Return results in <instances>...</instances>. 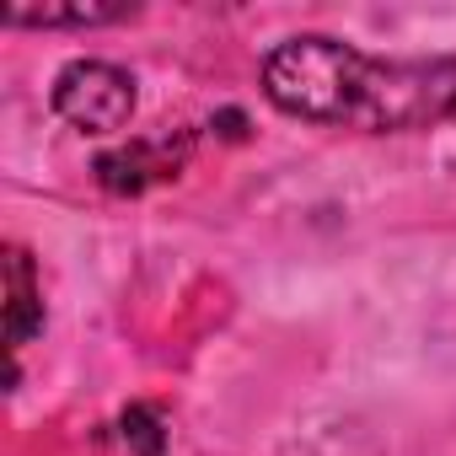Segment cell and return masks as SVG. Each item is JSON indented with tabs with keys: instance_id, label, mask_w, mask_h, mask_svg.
<instances>
[{
	"instance_id": "cell-1",
	"label": "cell",
	"mask_w": 456,
	"mask_h": 456,
	"mask_svg": "<svg viewBox=\"0 0 456 456\" xmlns=\"http://www.w3.org/2000/svg\"><path fill=\"white\" fill-rule=\"evenodd\" d=\"M264 97L306 124L403 134L456 113V60H370L338 38H285L264 60Z\"/></svg>"
},
{
	"instance_id": "cell-2",
	"label": "cell",
	"mask_w": 456,
	"mask_h": 456,
	"mask_svg": "<svg viewBox=\"0 0 456 456\" xmlns=\"http://www.w3.org/2000/svg\"><path fill=\"white\" fill-rule=\"evenodd\" d=\"M54 113L81 134H113L134 118V81L108 60H76L54 81Z\"/></svg>"
},
{
	"instance_id": "cell-3",
	"label": "cell",
	"mask_w": 456,
	"mask_h": 456,
	"mask_svg": "<svg viewBox=\"0 0 456 456\" xmlns=\"http://www.w3.org/2000/svg\"><path fill=\"white\" fill-rule=\"evenodd\" d=\"M188 161V134H161V140H129L124 151L97 156V183L108 193H145L161 177H177V167Z\"/></svg>"
},
{
	"instance_id": "cell-4",
	"label": "cell",
	"mask_w": 456,
	"mask_h": 456,
	"mask_svg": "<svg viewBox=\"0 0 456 456\" xmlns=\"http://www.w3.org/2000/svg\"><path fill=\"white\" fill-rule=\"evenodd\" d=\"M38 328H44V296H38L33 258L22 248H6V338H12V349H22Z\"/></svg>"
},
{
	"instance_id": "cell-5",
	"label": "cell",
	"mask_w": 456,
	"mask_h": 456,
	"mask_svg": "<svg viewBox=\"0 0 456 456\" xmlns=\"http://www.w3.org/2000/svg\"><path fill=\"white\" fill-rule=\"evenodd\" d=\"M124 17H134V6H6L12 28H97Z\"/></svg>"
},
{
	"instance_id": "cell-6",
	"label": "cell",
	"mask_w": 456,
	"mask_h": 456,
	"mask_svg": "<svg viewBox=\"0 0 456 456\" xmlns=\"http://www.w3.org/2000/svg\"><path fill=\"white\" fill-rule=\"evenodd\" d=\"M124 445H129L134 456H161V451H167L161 413H156V408H145V403L124 408Z\"/></svg>"
}]
</instances>
